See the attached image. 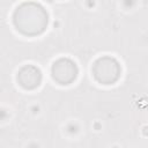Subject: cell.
Instances as JSON below:
<instances>
[{
    "label": "cell",
    "instance_id": "6da1fadb",
    "mask_svg": "<svg viewBox=\"0 0 148 148\" xmlns=\"http://www.w3.org/2000/svg\"><path fill=\"white\" fill-rule=\"evenodd\" d=\"M14 23L21 32L25 35H36L44 30L47 23V15L40 6L24 3L16 8L14 13Z\"/></svg>",
    "mask_w": 148,
    "mask_h": 148
},
{
    "label": "cell",
    "instance_id": "7a4b0ae2",
    "mask_svg": "<svg viewBox=\"0 0 148 148\" xmlns=\"http://www.w3.org/2000/svg\"><path fill=\"white\" fill-rule=\"evenodd\" d=\"M119 73H120V68L117 61L112 58H109V57L101 58L95 62L94 75L102 83H105V84L112 83L118 79Z\"/></svg>",
    "mask_w": 148,
    "mask_h": 148
},
{
    "label": "cell",
    "instance_id": "3957f363",
    "mask_svg": "<svg viewBox=\"0 0 148 148\" xmlns=\"http://www.w3.org/2000/svg\"><path fill=\"white\" fill-rule=\"evenodd\" d=\"M52 74L54 80H57L61 84H68L76 76V66L68 59H60L54 62Z\"/></svg>",
    "mask_w": 148,
    "mask_h": 148
},
{
    "label": "cell",
    "instance_id": "277c9868",
    "mask_svg": "<svg viewBox=\"0 0 148 148\" xmlns=\"http://www.w3.org/2000/svg\"><path fill=\"white\" fill-rule=\"evenodd\" d=\"M17 80L24 88H34L40 81V73L34 66H25L20 71Z\"/></svg>",
    "mask_w": 148,
    "mask_h": 148
}]
</instances>
